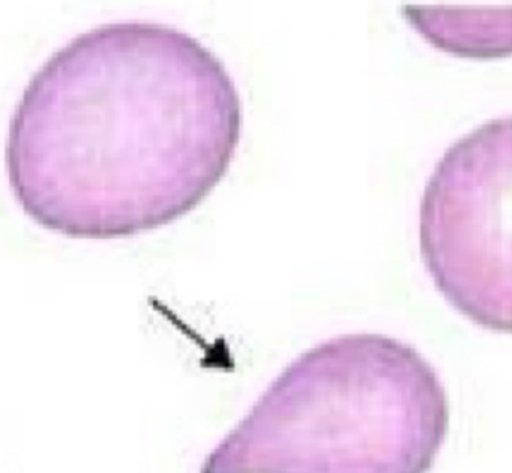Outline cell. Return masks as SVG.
Returning <instances> with one entry per match:
<instances>
[{"label":"cell","mask_w":512,"mask_h":473,"mask_svg":"<svg viewBox=\"0 0 512 473\" xmlns=\"http://www.w3.org/2000/svg\"><path fill=\"white\" fill-rule=\"evenodd\" d=\"M241 133V92L214 50L176 26L115 20L70 38L32 74L5 164L32 220L116 238L193 209Z\"/></svg>","instance_id":"obj_1"},{"label":"cell","mask_w":512,"mask_h":473,"mask_svg":"<svg viewBox=\"0 0 512 473\" xmlns=\"http://www.w3.org/2000/svg\"><path fill=\"white\" fill-rule=\"evenodd\" d=\"M449 422L448 392L415 347L338 335L286 368L203 473H428Z\"/></svg>","instance_id":"obj_2"},{"label":"cell","mask_w":512,"mask_h":473,"mask_svg":"<svg viewBox=\"0 0 512 473\" xmlns=\"http://www.w3.org/2000/svg\"><path fill=\"white\" fill-rule=\"evenodd\" d=\"M418 227L443 298L481 328L512 334V115L445 149L422 190Z\"/></svg>","instance_id":"obj_3"},{"label":"cell","mask_w":512,"mask_h":473,"mask_svg":"<svg viewBox=\"0 0 512 473\" xmlns=\"http://www.w3.org/2000/svg\"><path fill=\"white\" fill-rule=\"evenodd\" d=\"M403 16L428 41L460 56L512 53V7L403 5Z\"/></svg>","instance_id":"obj_4"}]
</instances>
